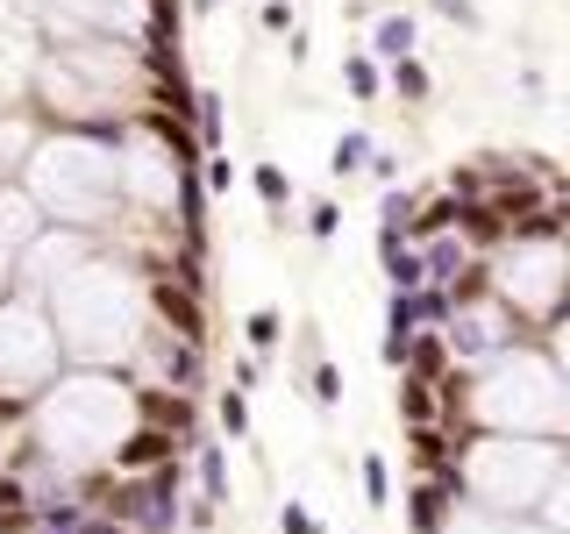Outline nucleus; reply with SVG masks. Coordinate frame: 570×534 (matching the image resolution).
Segmentation results:
<instances>
[{
    "label": "nucleus",
    "instance_id": "obj_1",
    "mask_svg": "<svg viewBox=\"0 0 570 534\" xmlns=\"http://www.w3.org/2000/svg\"><path fill=\"white\" fill-rule=\"evenodd\" d=\"M142 421V392L129 370H100V364H65L58 378L29 399L22 442L43 471L58 477H86L107 471L121 449V435Z\"/></svg>",
    "mask_w": 570,
    "mask_h": 534
},
{
    "label": "nucleus",
    "instance_id": "obj_2",
    "mask_svg": "<svg viewBox=\"0 0 570 534\" xmlns=\"http://www.w3.org/2000/svg\"><path fill=\"white\" fill-rule=\"evenodd\" d=\"M442 385V414L450 427H485V435H549L563 442L570 414V378H563V343H507L499 356L471 370H450Z\"/></svg>",
    "mask_w": 570,
    "mask_h": 534
},
{
    "label": "nucleus",
    "instance_id": "obj_3",
    "mask_svg": "<svg viewBox=\"0 0 570 534\" xmlns=\"http://www.w3.org/2000/svg\"><path fill=\"white\" fill-rule=\"evenodd\" d=\"M43 314H50V328H58L65 364L129 370L142 328H150V278H142L121 249L94 243L65 278L43 285Z\"/></svg>",
    "mask_w": 570,
    "mask_h": 534
},
{
    "label": "nucleus",
    "instance_id": "obj_4",
    "mask_svg": "<svg viewBox=\"0 0 570 534\" xmlns=\"http://www.w3.org/2000/svg\"><path fill=\"white\" fill-rule=\"evenodd\" d=\"M22 192L36 214L58 228H86L100 243L107 221H121V186H115V142L94 129H36L22 157Z\"/></svg>",
    "mask_w": 570,
    "mask_h": 534
},
{
    "label": "nucleus",
    "instance_id": "obj_5",
    "mask_svg": "<svg viewBox=\"0 0 570 534\" xmlns=\"http://www.w3.org/2000/svg\"><path fill=\"white\" fill-rule=\"evenodd\" d=\"M456 498L507 521H528L534 498L570 477V449L549 435H485V427H456Z\"/></svg>",
    "mask_w": 570,
    "mask_h": 534
},
{
    "label": "nucleus",
    "instance_id": "obj_6",
    "mask_svg": "<svg viewBox=\"0 0 570 534\" xmlns=\"http://www.w3.org/2000/svg\"><path fill=\"white\" fill-rule=\"evenodd\" d=\"M485 293L521 320V335L563 343V314H570L563 236H507V243H492L485 249Z\"/></svg>",
    "mask_w": 570,
    "mask_h": 534
},
{
    "label": "nucleus",
    "instance_id": "obj_7",
    "mask_svg": "<svg viewBox=\"0 0 570 534\" xmlns=\"http://www.w3.org/2000/svg\"><path fill=\"white\" fill-rule=\"evenodd\" d=\"M65 370L58 328L36 293H0V399H36Z\"/></svg>",
    "mask_w": 570,
    "mask_h": 534
},
{
    "label": "nucleus",
    "instance_id": "obj_8",
    "mask_svg": "<svg viewBox=\"0 0 570 534\" xmlns=\"http://www.w3.org/2000/svg\"><path fill=\"white\" fill-rule=\"evenodd\" d=\"M435 335H442V349H450V364L471 370V364H485V356H499L507 343H521V320L499 307L492 293H471V299H456V307L442 314Z\"/></svg>",
    "mask_w": 570,
    "mask_h": 534
},
{
    "label": "nucleus",
    "instance_id": "obj_9",
    "mask_svg": "<svg viewBox=\"0 0 570 534\" xmlns=\"http://www.w3.org/2000/svg\"><path fill=\"white\" fill-rule=\"evenodd\" d=\"M129 378H136L142 392H200L207 349L178 343V335H165V328L150 320V328H142V343H136V356H129Z\"/></svg>",
    "mask_w": 570,
    "mask_h": 534
},
{
    "label": "nucleus",
    "instance_id": "obj_10",
    "mask_svg": "<svg viewBox=\"0 0 570 534\" xmlns=\"http://www.w3.org/2000/svg\"><path fill=\"white\" fill-rule=\"evenodd\" d=\"M86 249H94V236H86V228H58V221H43L22 249H14V293H36V299H43V285H50V278H65L71 264L86 257Z\"/></svg>",
    "mask_w": 570,
    "mask_h": 534
},
{
    "label": "nucleus",
    "instance_id": "obj_11",
    "mask_svg": "<svg viewBox=\"0 0 570 534\" xmlns=\"http://www.w3.org/2000/svg\"><path fill=\"white\" fill-rule=\"evenodd\" d=\"M36 58H43L36 22H0V115H8V107H29Z\"/></svg>",
    "mask_w": 570,
    "mask_h": 534
},
{
    "label": "nucleus",
    "instance_id": "obj_12",
    "mask_svg": "<svg viewBox=\"0 0 570 534\" xmlns=\"http://www.w3.org/2000/svg\"><path fill=\"white\" fill-rule=\"evenodd\" d=\"M171 463H186V442L165 435V427H150V421H136L129 435H121V449L107 471H171Z\"/></svg>",
    "mask_w": 570,
    "mask_h": 534
},
{
    "label": "nucleus",
    "instance_id": "obj_13",
    "mask_svg": "<svg viewBox=\"0 0 570 534\" xmlns=\"http://www.w3.org/2000/svg\"><path fill=\"white\" fill-rule=\"evenodd\" d=\"M36 228H43V214H36V200L22 192V178H0V257H14Z\"/></svg>",
    "mask_w": 570,
    "mask_h": 534
},
{
    "label": "nucleus",
    "instance_id": "obj_14",
    "mask_svg": "<svg viewBox=\"0 0 570 534\" xmlns=\"http://www.w3.org/2000/svg\"><path fill=\"white\" fill-rule=\"evenodd\" d=\"M450 506H456V485H450V477H414V498H406V527H414V534H442Z\"/></svg>",
    "mask_w": 570,
    "mask_h": 534
},
{
    "label": "nucleus",
    "instance_id": "obj_15",
    "mask_svg": "<svg viewBox=\"0 0 570 534\" xmlns=\"http://www.w3.org/2000/svg\"><path fill=\"white\" fill-rule=\"evenodd\" d=\"M371 58H379V65L421 58V43H414V14H406V8H385V14H371Z\"/></svg>",
    "mask_w": 570,
    "mask_h": 534
},
{
    "label": "nucleus",
    "instance_id": "obj_16",
    "mask_svg": "<svg viewBox=\"0 0 570 534\" xmlns=\"http://www.w3.org/2000/svg\"><path fill=\"white\" fill-rule=\"evenodd\" d=\"M186 129L200 150H228V93H214V86H193V115Z\"/></svg>",
    "mask_w": 570,
    "mask_h": 534
},
{
    "label": "nucleus",
    "instance_id": "obj_17",
    "mask_svg": "<svg viewBox=\"0 0 570 534\" xmlns=\"http://www.w3.org/2000/svg\"><path fill=\"white\" fill-rule=\"evenodd\" d=\"M379 271H385L392 293H414V285H421V249L406 243L400 228H379Z\"/></svg>",
    "mask_w": 570,
    "mask_h": 534
},
{
    "label": "nucleus",
    "instance_id": "obj_18",
    "mask_svg": "<svg viewBox=\"0 0 570 534\" xmlns=\"http://www.w3.org/2000/svg\"><path fill=\"white\" fill-rule=\"evenodd\" d=\"M428 421L450 427V414H442V385H435V378H414V370H400V427H428Z\"/></svg>",
    "mask_w": 570,
    "mask_h": 534
},
{
    "label": "nucleus",
    "instance_id": "obj_19",
    "mask_svg": "<svg viewBox=\"0 0 570 534\" xmlns=\"http://www.w3.org/2000/svg\"><path fill=\"white\" fill-rule=\"evenodd\" d=\"M414 328H421V320H414V299H406V293H385V343H379V364H385V370L406 364V343H414Z\"/></svg>",
    "mask_w": 570,
    "mask_h": 534
},
{
    "label": "nucleus",
    "instance_id": "obj_20",
    "mask_svg": "<svg viewBox=\"0 0 570 534\" xmlns=\"http://www.w3.org/2000/svg\"><path fill=\"white\" fill-rule=\"evenodd\" d=\"M193 471H200V498H214V506H228V492H236V477H228V442H193Z\"/></svg>",
    "mask_w": 570,
    "mask_h": 534
},
{
    "label": "nucleus",
    "instance_id": "obj_21",
    "mask_svg": "<svg viewBox=\"0 0 570 534\" xmlns=\"http://www.w3.org/2000/svg\"><path fill=\"white\" fill-rule=\"evenodd\" d=\"M207 414H214V435H222V442H243V449L257 442V421H249V392L222 385V392H214V406H207Z\"/></svg>",
    "mask_w": 570,
    "mask_h": 534
},
{
    "label": "nucleus",
    "instance_id": "obj_22",
    "mask_svg": "<svg viewBox=\"0 0 570 534\" xmlns=\"http://www.w3.org/2000/svg\"><path fill=\"white\" fill-rule=\"evenodd\" d=\"M385 93L400 100V107H428V100H435V71H428V58L385 65Z\"/></svg>",
    "mask_w": 570,
    "mask_h": 534
},
{
    "label": "nucleus",
    "instance_id": "obj_23",
    "mask_svg": "<svg viewBox=\"0 0 570 534\" xmlns=\"http://www.w3.org/2000/svg\"><path fill=\"white\" fill-rule=\"evenodd\" d=\"M22 527H36V492L22 471L0 463V534H22Z\"/></svg>",
    "mask_w": 570,
    "mask_h": 534
},
{
    "label": "nucleus",
    "instance_id": "obj_24",
    "mask_svg": "<svg viewBox=\"0 0 570 534\" xmlns=\"http://www.w3.org/2000/svg\"><path fill=\"white\" fill-rule=\"evenodd\" d=\"M343 86H350L356 107H379L385 100V65L371 58V50H350V58H343Z\"/></svg>",
    "mask_w": 570,
    "mask_h": 534
},
{
    "label": "nucleus",
    "instance_id": "obj_25",
    "mask_svg": "<svg viewBox=\"0 0 570 534\" xmlns=\"http://www.w3.org/2000/svg\"><path fill=\"white\" fill-rule=\"evenodd\" d=\"M249 186H257L264 214H272V221H285V207H293V171H285V165H272V157H264V165H249Z\"/></svg>",
    "mask_w": 570,
    "mask_h": 534
},
{
    "label": "nucleus",
    "instance_id": "obj_26",
    "mask_svg": "<svg viewBox=\"0 0 570 534\" xmlns=\"http://www.w3.org/2000/svg\"><path fill=\"white\" fill-rule=\"evenodd\" d=\"M243 343H249V356H278L285 349V314L278 307H249L243 314Z\"/></svg>",
    "mask_w": 570,
    "mask_h": 534
},
{
    "label": "nucleus",
    "instance_id": "obj_27",
    "mask_svg": "<svg viewBox=\"0 0 570 534\" xmlns=\"http://www.w3.org/2000/svg\"><path fill=\"white\" fill-rule=\"evenodd\" d=\"M307 392H314V414H335L343 406V364L335 356H307Z\"/></svg>",
    "mask_w": 570,
    "mask_h": 534
},
{
    "label": "nucleus",
    "instance_id": "obj_28",
    "mask_svg": "<svg viewBox=\"0 0 570 534\" xmlns=\"http://www.w3.org/2000/svg\"><path fill=\"white\" fill-rule=\"evenodd\" d=\"M193 178H200L207 200H228V192H236V178H243V165L228 150H200V171H193Z\"/></svg>",
    "mask_w": 570,
    "mask_h": 534
},
{
    "label": "nucleus",
    "instance_id": "obj_29",
    "mask_svg": "<svg viewBox=\"0 0 570 534\" xmlns=\"http://www.w3.org/2000/svg\"><path fill=\"white\" fill-rule=\"evenodd\" d=\"M356 485H364L371 513L392 506V463H385V449H364V456H356Z\"/></svg>",
    "mask_w": 570,
    "mask_h": 534
},
{
    "label": "nucleus",
    "instance_id": "obj_30",
    "mask_svg": "<svg viewBox=\"0 0 570 534\" xmlns=\"http://www.w3.org/2000/svg\"><path fill=\"white\" fill-rule=\"evenodd\" d=\"M364 157H371V136L364 129H343V136L328 142V171L335 178H356V171H364Z\"/></svg>",
    "mask_w": 570,
    "mask_h": 534
},
{
    "label": "nucleus",
    "instance_id": "obj_31",
    "mask_svg": "<svg viewBox=\"0 0 570 534\" xmlns=\"http://www.w3.org/2000/svg\"><path fill=\"white\" fill-rule=\"evenodd\" d=\"M414 207H421V192H406V186H379V228H400V236H406Z\"/></svg>",
    "mask_w": 570,
    "mask_h": 534
},
{
    "label": "nucleus",
    "instance_id": "obj_32",
    "mask_svg": "<svg viewBox=\"0 0 570 534\" xmlns=\"http://www.w3.org/2000/svg\"><path fill=\"white\" fill-rule=\"evenodd\" d=\"M307 236L328 249L335 236H343V207H335V200H314V207H307Z\"/></svg>",
    "mask_w": 570,
    "mask_h": 534
},
{
    "label": "nucleus",
    "instance_id": "obj_33",
    "mask_svg": "<svg viewBox=\"0 0 570 534\" xmlns=\"http://www.w3.org/2000/svg\"><path fill=\"white\" fill-rule=\"evenodd\" d=\"M428 8H435V14H442V22H450V29H471V36L485 29V14H478L471 0H428Z\"/></svg>",
    "mask_w": 570,
    "mask_h": 534
},
{
    "label": "nucleus",
    "instance_id": "obj_34",
    "mask_svg": "<svg viewBox=\"0 0 570 534\" xmlns=\"http://www.w3.org/2000/svg\"><path fill=\"white\" fill-rule=\"evenodd\" d=\"M293 22H299V14H293V0H264V8H257V29H264V36H285Z\"/></svg>",
    "mask_w": 570,
    "mask_h": 534
},
{
    "label": "nucleus",
    "instance_id": "obj_35",
    "mask_svg": "<svg viewBox=\"0 0 570 534\" xmlns=\"http://www.w3.org/2000/svg\"><path fill=\"white\" fill-rule=\"evenodd\" d=\"M278 534H321V521L299 506V498H285V506H278Z\"/></svg>",
    "mask_w": 570,
    "mask_h": 534
},
{
    "label": "nucleus",
    "instance_id": "obj_36",
    "mask_svg": "<svg viewBox=\"0 0 570 534\" xmlns=\"http://www.w3.org/2000/svg\"><path fill=\"white\" fill-rule=\"evenodd\" d=\"M307 58H314V29H307V22H293V29H285V65L299 71Z\"/></svg>",
    "mask_w": 570,
    "mask_h": 534
},
{
    "label": "nucleus",
    "instance_id": "obj_37",
    "mask_svg": "<svg viewBox=\"0 0 570 534\" xmlns=\"http://www.w3.org/2000/svg\"><path fill=\"white\" fill-rule=\"evenodd\" d=\"M228 385H236V392H257L264 385V356H236V364H228Z\"/></svg>",
    "mask_w": 570,
    "mask_h": 534
},
{
    "label": "nucleus",
    "instance_id": "obj_38",
    "mask_svg": "<svg viewBox=\"0 0 570 534\" xmlns=\"http://www.w3.org/2000/svg\"><path fill=\"white\" fill-rule=\"evenodd\" d=\"M507 534H570V527H542V521H513Z\"/></svg>",
    "mask_w": 570,
    "mask_h": 534
},
{
    "label": "nucleus",
    "instance_id": "obj_39",
    "mask_svg": "<svg viewBox=\"0 0 570 534\" xmlns=\"http://www.w3.org/2000/svg\"><path fill=\"white\" fill-rule=\"evenodd\" d=\"M0 293H14V257H0Z\"/></svg>",
    "mask_w": 570,
    "mask_h": 534
},
{
    "label": "nucleus",
    "instance_id": "obj_40",
    "mask_svg": "<svg viewBox=\"0 0 570 534\" xmlns=\"http://www.w3.org/2000/svg\"><path fill=\"white\" fill-rule=\"evenodd\" d=\"M186 8H193V14H214V8H222V0H186Z\"/></svg>",
    "mask_w": 570,
    "mask_h": 534
}]
</instances>
